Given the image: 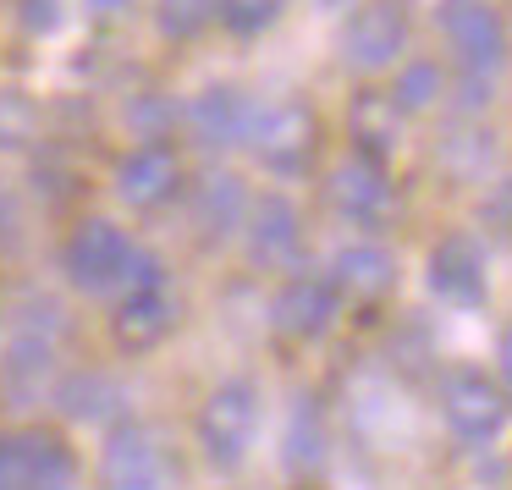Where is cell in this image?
I'll return each mask as SVG.
<instances>
[{
    "mask_svg": "<svg viewBox=\"0 0 512 490\" xmlns=\"http://www.w3.org/2000/svg\"><path fill=\"white\" fill-rule=\"evenodd\" d=\"M61 336H67V314H61L56 303L34 298L12 325V342H6V358H0V380H6L17 397L39 391L50 380V369H56V358H61Z\"/></svg>",
    "mask_w": 512,
    "mask_h": 490,
    "instance_id": "1",
    "label": "cell"
},
{
    "mask_svg": "<svg viewBox=\"0 0 512 490\" xmlns=\"http://www.w3.org/2000/svg\"><path fill=\"white\" fill-rule=\"evenodd\" d=\"M259 435V391L248 380H232V386H215L210 402L199 413V446L215 468H237L248 457Z\"/></svg>",
    "mask_w": 512,
    "mask_h": 490,
    "instance_id": "2",
    "label": "cell"
},
{
    "mask_svg": "<svg viewBox=\"0 0 512 490\" xmlns=\"http://www.w3.org/2000/svg\"><path fill=\"white\" fill-rule=\"evenodd\" d=\"M127 259H133V243H127V232L111 221H83L78 232L67 237V276L78 281L83 292H122Z\"/></svg>",
    "mask_w": 512,
    "mask_h": 490,
    "instance_id": "3",
    "label": "cell"
},
{
    "mask_svg": "<svg viewBox=\"0 0 512 490\" xmlns=\"http://www.w3.org/2000/svg\"><path fill=\"white\" fill-rule=\"evenodd\" d=\"M441 413L463 441H490L507 419V391L485 369H452L441 380Z\"/></svg>",
    "mask_w": 512,
    "mask_h": 490,
    "instance_id": "4",
    "label": "cell"
},
{
    "mask_svg": "<svg viewBox=\"0 0 512 490\" xmlns=\"http://www.w3.org/2000/svg\"><path fill=\"white\" fill-rule=\"evenodd\" d=\"M100 474H105V490H166L171 485L166 446H160L155 430H144V424H122V430L105 441Z\"/></svg>",
    "mask_w": 512,
    "mask_h": 490,
    "instance_id": "5",
    "label": "cell"
},
{
    "mask_svg": "<svg viewBox=\"0 0 512 490\" xmlns=\"http://www.w3.org/2000/svg\"><path fill=\"white\" fill-rule=\"evenodd\" d=\"M248 144L259 149V160H265L270 171H303L309 155H314V116H309V105L281 100V105L254 111Z\"/></svg>",
    "mask_w": 512,
    "mask_h": 490,
    "instance_id": "6",
    "label": "cell"
},
{
    "mask_svg": "<svg viewBox=\"0 0 512 490\" xmlns=\"http://www.w3.org/2000/svg\"><path fill=\"white\" fill-rule=\"evenodd\" d=\"M446 39H452V50L463 56L468 72H496L501 61H507V28H501L496 6H485V0H452L441 17Z\"/></svg>",
    "mask_w": 512,
    "mask_h": 490,
    "instance_id": "7",
    "label": "cell"
},
{
    "mask_svg": "<svg viewBox=\"0 0 512 490\" xmlns=\"http://www.w3.org/2000/svg\"><path fill=\"white\" fill-rule=\"evenodd\" d=\"M408 45V17H402L397 0H369L364 12L347 23V39H342V56L347 67L358 72H380L397 61V50Z\"/></svg>",
    "mask_w": 512,
    "mask_h": 490,
    "instance_id": "8",
    "label": "cell"
},
{
    "mask_svg": "<svg viewBox=\"0 0 512 490\" xmlns=\"http://www.w3.org/2000/svg\"><path fill=\"white\" fill-rule=\"evenodd\" d=\"M177 188H182V160L166 144H144L133 155H122V166H116V193L133 210H160L166 199H177Z\"/></svg>",
    "mask_w": 512,
    "mask_h": 490,
    "instance_id": "9",
    "label": "cell"
},
{
    "mask_svg": "<svg viewBox=\"0 0 512 490\" xmlns=\"http://www.w3.org/2000/svg\"><path fill=\"white\" fill-rule=\"evenodd\" d=\"M331 204L347 215L353 226H375L391 215V182H386V166L369 155H353L331 171Z\"/></svg>",
    "mask_w": 512,
    "mask_h": 490,
    "instance_id": "10",
    "label": "cell"
},
{
    "mask_svg": "<svg viewBox=\"0 0 512 490\" xmlns=\"http://www.w3.org/2000/svg\"><path fill=\"white\" fill-rule=\"evenodd\" d=\"M270 320H276V331L314 342V336H325L336 325V287L325 276H292L276 292V303H270Z\"/></svg>",
    "mask_w": 512,
    "mask_h": 490,
    "instance_id": "11",
    "label": "cell"
},
{
    "mask_svg": "<svg viewBox=\"0 0 512 490\" xmlns=\"http://www.w3.org/2000/svg\"><path fill=\"white\" fill-rule=\"evenodd\" d=\"M254 111L259 105L243 100V89H204L188 111V127L204 149H232V144H248V127H254Z\"/></svg>",
    "mask_w": 512,
    "mask_h": 490,
    "instance_id": "12",
    "label": "cell"
},
{
    "mask_svg": "<svg viewBox=\"0 0 512 490\" xmlns=\"http://www.w3.org/2000/svg\"><path fill=\"white\" fill-rule=\"evenodd\" d=\"M177 331V298L166 287H144L127 292L122 309H116V342L144 353V347H160L166 336Z\"/></svg>",
    "mask_w": 512,
    "mask_h": 490,
    "instance_id": "13",
    "label": "cell"
},
{
    "mask_svg": "<svg viewBox=\"0 0 512 490\" xmlns=\"http://www.w3.org/2000/svg\"><path fill=\"white\" fill-rule=\"evenodd\" d=\"M331 287L347 292L353 303H380L391 287H397V259H391L380 243H353V248L336 254Z\"/></svg>",
    "mask_w": 512,
    "mask_h": 490,
    "instance_id": "14",
    "label": "cell"
},
{
    "mask_svg": "<svg viewBox=\"0 0 512 490\" xmlns=\"http://www.w3.org/2000/svg\"><path fill=\"white\" fill-rule=\"evenodd\" d=\"M430 287L452 303H479L485 298V259H479V248L463 243V237L441 243L430 254Z\"/></svg>",
    "mask_w": 512,
    "mask_h": 490,
    "instance_id": "15",
    "label": "cell"
},
{
    "mask_svg": "<svg viewBox=\"0 0 512 490\" xmlns=\"http://www.w3.org/2000/svg\"><path fill=\"white\" fill-rule=\"evenodd\" d=\"M56 402H61V413H67V419H78V424H105V419H116V413H122L127 386L116 375H105V369H83V375L61 380Z\"/></svg>",
    "mask_w": 512,
    "mask_h": 490,
    "instance_id": "16",
    "label": "cell"
},
{
    "mask_svg": "<svg viewBox=\"0 0 512 490\" xmlns=\"http://www.w3.org/2000/svg\"><path fill=\"white\" fill-rule=\"evenodd\" d=\"M298 210H292V199H281V193H270V199L254 204V226H248V248H254L259 265H281V259L298 254Z\"/></svg>",
    "mask_w": 512,
    "mask_h": 490,
    "instance_id": "17",
    "label": "cell"
},
{
    "mask_svg": "<svg viewBox=\"0 0 512 490\" xmlns=\"http://www.w3.org/2000/svg\"><path fill=\"white\" fill-rule=\"evenodd\" d=\"M193 215H199V226H204L210 237L237 232V226H243V215H248V193H243V182L226 177V171L204 177V182H199V199H193Z\"/></svg>",
    "mask_w": 512,
    "mask_h": 490,
    "instance_id": "18",
    "label": "cell"
},
{
    "mask_svg": "<svg viewBox=\"0 0 512 490\" xmlns=\"http://www.w3.org/2000/svg\"><path fill=\"white\" fill-rule=\"evenodd\" d=\"M397 105H391V94H364V100L353 105V138H358V155L380 160L397 149Z\"/></svg>",
    "mask_w": 512,
    "mask_h": 490,
    "instance_id": "19",
    "label": "cell"
},
{
    "mask_svg": "<svg viewBox=\"0 0 512 490\" xmlns=\"http://www.w3.org/2000/svg\"><path fill=\"white\" fill-rule=\"evenodd\" d=\"M320 463H325V419H320V408L303 397L287 419V468L292 474H309V468H320Z\"/></svg>",
    "mask_w": 512,
    "mask_h": 490,
    "instance_id": "20",
    "label": "cell"
},
{
    "mask_svg": "<svg viewBox=\"0 0 512 490\" xmlns=\"http://www.w3.org/2000/svg\"><path fill=\"white\" fill-rule=\"evenodd\" d=\"M28 490H78V468H72L67 446L50 435H28Z\"/></svg>",
    "mask_w": 512,
    "mask_h": 490,
    "instance_id": "21",
    "label": "cell"
},
{
    "mask_svg": "<svg viewBox=\"0 0 512 490\" xmlns=\"http://www.w3.org/2000/svg\"><path fill=\"white\" fill-rule=\"evenodd\" d=\"M221 17V0H160V34L166 39H193Z\"/></svg>",
    "mask_w": 512,
    "mask_h": 490,
    "instance_id": "22",
    "label": "cell"
},
{
    "mask_svg": "<svg viewBox=\"0 0 512 490\" xmlns=\"http://www.w3.org/2000/svg\"><path fill=\"white\" fill-rule=\"evenodd\" d=\"M441 67H430V61H413L408 72L397 78V94H391V105L397 111H430L435 100H441Z\"/></svg>",
    "mask_w": 512,
    "mask_h": 490,
    "instance_id": "23",
    "label": "cell"
},
{
    "mask_svg": "<svg viewBox=\"0 0 512 490\" xmlns=\"http://www.w3.org/2000/svg\"><path fill=\"white\" fill-rule=\"evenodd\" d=\"M281 17V0H221V23L232 34H265Z\"/></svg>",
    "mask_w": 512,
    "mask_h": 490,
    "instance_id": "24",
    "label": "cell"
},
{
    "mask_svg": "<svg viewBox=\"0 0 512 490\" xmlns=\"http://www.w3.org/2000/svg\"><path fill=\"white\" fill-rule=\"evenodd\" d=\"M0 490H28V435H0Z\"/></svg>",
    "mask_w": 512,
    "mask_h": 490,
    "instance_id": "25",
    "label": "cell"
},
{
    "mask_svg": "<svg viewBox=\"0 0 512 490\" xmlns=\"http://www.w3.org/2000/svg\"><path fill=\"white\" fill-rule=\"evenodd\" d=\"M133 0H83V12L94 17V23H111V17H122Z\"/></svg>",
    "mask_w": 512,
    "mask_h": 490,
    "instance_id": "26",
    "label": "cell"
}]
</instances>
